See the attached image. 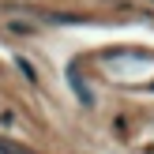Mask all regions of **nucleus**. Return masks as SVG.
I'll return each mask as SVG.
<instances>
[{"label":"nucleus","mask_w":154,"mask_h":154,"mask_svg":"<svg viewBox=\"0 0 154 154\" xmlns=\"http://www.w3.org/2000/svg\"><path fill=\"white\" fill-rule=\"evenodd\" d=\"M68 79H72V87H75V94L83 98V105H90V90H87V87H83V83H79V75H75V72H68Z\"/></svg>","instance_id":"obj_1"},{"label":"nucleus","mask_w":154,"mask_h":154,"mask_svg":"<svg viewBox=\"0 0 154 154\" xmlns=\"http://www.w3.org/2000/svg\"><path fill=\"white\" fill-rule=\"evenodd\" d=\"M19 72H23V75H26V79H38V75H34V68H30V64H26V60H19Z\"/></svg>","instance_id":"obj_2"}]
</instances>
